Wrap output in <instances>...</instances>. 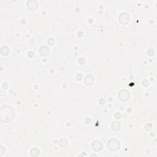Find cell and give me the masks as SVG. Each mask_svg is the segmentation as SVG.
I'll return each mask as SVG.
<instances>
[{
	"label": "cell",
	"mask_w": 157,
	"mask_h": 157,
	"mask_svg": "<svg viewBox=\"0 0 157 157\" xmlns=\"http://www.w3.org/2000/svg\"><path fill=\"white\" fill-rule=\"evenodd\" d=\"M112 129L115 131L119 130V129H120V124H119V123L117 122H114L112 125Z\"/></svg>",
	"instance_id": "52a82bcc"
},
{
	"label": "cell",
	"mask_w": 157,
	"mask_h": 157,
	"mask_svg": "<svg viewBox=\"0 0 157 157\" xmlns=\"http://www.w3.org/2000/svg\"><path fill=\"white\" fill-rule=\"evenodd\" d=\"M120 142L118 140L115 139H113L110 140L109 141V143L107 144V146L110 151H115L120 148Z\"/></svg>",
	"instance_id": "7a4b0ae2"
},
{
	"label": "cell",
	"mask_w": 157,
	"mask_h": 157,
	"mask_svg": "<svg viewBox=\"0 0 157 157\" xmlns=\"http://www.w3.org/2000/svg\"><path fill=\"white\" fill-rule=\"evenodd\" d=\"M129 96V91L125 90L120 91L119 95V99H120L121 101H125L128 100Z\"/></svg>",
	"instance_id": "3957f363"
},
{
	"label": "cell",
	"mask_w": 157,
	"mask_h": 157,
	"mask_svg": "<svg viewBox=\"0 0 157 157\" xmlns=\"http://www.w3.org/2000/svg\"><path fill=\"white\" fill-rule=\"evenodd\" d=\"M40 53L41 54L42 56H44V57H45V56L48 55L49 53V49L47 46H45V50H44V47L43 46L41 47L40 49Z\"/></svg>",
	"instance_id": "8992f818"
},
{
	"label": "cell",
	"mask_w": 157,
	"mask_h": 157,
	"mask_svg": "<svg viewBox=\"0 0 157 157\" xmlns=\"http://www.w3.org/2000/svg\"><path fill=\"white\" fill-rule=\"evenodd\" d=\"M123 18V21L122 22V24H127L129 22V14L127 13H122L121 14L120 17H119V20H122Z\"/></svg>",
	"instance_id": "277c9868"
},
{
	"label": "cell",
	"mask_w": 157,
	"mask_h": 157,
	"mask_svg": "<svg viewBox=\"0 0 157 157\" xmlns=\"http://www.w3.org/2000/svg\"><path fill=\"white\" fill-rule=\"evenodd\" d=\"M15 117V111L10 106H3L0 110V118L3 122L9 123Z\"/></svg>",
	"instance_id": "6da1fadb"
},
{
	"label": "cell",
	"mask_w": 157,
	"mask_h": 157,
	"mask_svg": "<svg viewBox=\"0 0 157 157\" xmlns=\"http://www.w3.org/2000/svg\"><path fill=\"white\" fill-rule=\"evenodd\" d=\"M93 149L96 151H100L102 149V143L99 141H95L92 144Z\"/></svg>",
	"instance_id": "5b68a950"
}]
</instances>
